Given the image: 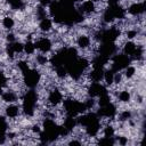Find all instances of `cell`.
Listing matches in <instances>:
<instances>
[{
	"label": "cell",
	"instance_id": "6da1fadb",
	"mask_svg": "<svg viewBox=\"0 0 146 146\" xmlns=\"http://www.w3.org/2000/svg\"><path fill=\"white\" fill-rule=\"evenodd\" d=\"M33 41H34L36 52L50 55L55 51V42H54L52 38L48 34L35 33L33 35Z\"/></svg>",
	"mask_w": 146,
	"mask_h": 146
},
{
	"label": "cell",
	"instance_id": "7a4b0ae2",
	"mask_svg": "<svg viewBox=\"0 0 146 146\" xmlns=\"http://www.w3.org/2000/svg\"><path fill=\"white\" fill-rule=\"evenodd\" d=\"M2 114L9 120V122H18V120L23 116L21 104L18 103H10L5 104L2 107Z\"/></svg>",
	"mask_w": 146,
	"mask_h": 146
},
{
	"label": "cell",
	"instance_id": "3957f363",
	"mask_svg": "<svg viewBox=\"0 0 146 146\" xmlns=\"http://www.w3.org/2000/svg\"><path fill=\"white\" fill-rule=\"evenodd\" d=\"M36 33H40V34H51L56 27L55 23H54V19L52 17L50 16H46L39 21H36Z\"/></svg>",
	"mask_w": 146,
	"mask_h": 146
},
{
	"label": "cell",
	"instance_id": "277c9868",
	"mask_svg": "<svg viewBox=\"0 0 146 146\" xmlns=\"http://www.w3.org/2000/svg\"><path fill=\"white\" fill-rule=\"evenodd\" d=\"M19 100H21V94L11 87H7L0 94V102L3 105L5 104H10V103H18Z\"/></svg>",
	"mask_w": 146,
	"mask_h": 146
},
{
	"label": "cell",
	"instance_id": "5b68a950",
	"mask_svg": "<svg viewBox=\"0 0 146 146\" xmlns=\"http://www.w3.org/2000/svg\"><path fill=\"white\" fill-rule=\"evenodd\" d=\"M0 27L5 32L16 31V29L18 27V21L16 19V17L14 15L6 14V15L1 16V18H0Z\"/></svg>",
	"mask_w": 146,
	"mask_h": 146
},
{
	"label": "cell",
	"instance_id": "8992f818",
	"mask_svg": "<svg viewBox=\"0 0 146 146\" xmlns=\"http://www.w3.org/2000/svg\"><path fill=\"white\" fill-rule=\"evenodd\" d=\"M9 130H10V122H9V120L2 113H0V144L8 143L7 133H8Z\"/></svg>",
	"mask_w": 146,
	"mask_h": 146
},
{
	"label": "cell",
	"instance_id": "52a82bcc",
	"mask_svg": "<svg viewBox=\"0 0 146 146\" xmlns=\"http://www.w3.org/2000/svg\"><path fill=\"white\" fill-rule=\"evenodd\" d=\"M54 0H36V3L41 7H44V8H48L49 5Z\"/></svg>",
	"mask_w": 146,
	"mask_h": 146
},
{
	"label": "cell",
	"instance_id": "ba28073f",
	"mask_svg": "<svg viewBox=\"0 0 146 146\" xmlns=\"http://www.w3.org/2000/svg\"><path fill=\"white\" fill-rule=\"evenodd\" d=\"M70 1H71V2H72V3L74 5V6H76V5H79V3H81V2L83 1V0H70Z\"/></svg>",
	"mask_w": 146,
	"mask_h": 146
},
{
	"label": "cell",
	"instance_id": "9c48e42d",
	"mask_svg": "<svg viewBox=\"0 0 146 146\" xmlns=\"http://www.w3.org/2000/svg\"><path fill=\"white\" fill-rule=\"evenodd\" d=\"M90 1H92V2H95V3H102V2H107V0H90Z\"/></svg>",
	"mask_w": 146,
	"mask_h": 146
},
{
	"label": "cell",
	"instance_id": "30bf717a",
	"mask_svg": "<svg viewBox=\"0 0 146 146\" xmlns=\"http://www.w3.org/2000/svg\"><path fill=\"white\" fill-rule=\"evenodd\" d=\"M0 55H2V54H1V52H0Z\"/></svg>",
	"mask_w": 146,
	"mask_h": 146
}]
</instances>
